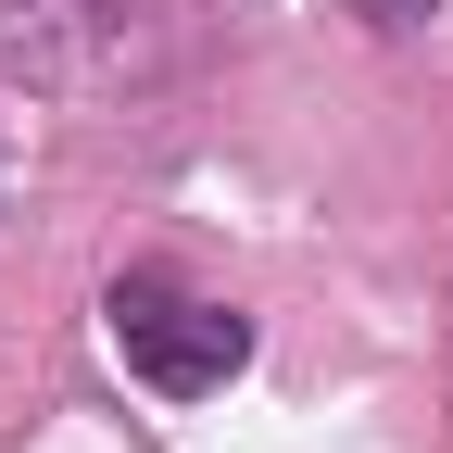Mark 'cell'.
Here are the masks:
<instances>
[{
    "label": "cell",
    "instance_id": "6da1fadb",
    "mask_svg": "<svg viewBox=\"0 0 453 453\" xmlns=\"http://www.w3.org/2000/svg\"><path fill=\"white\" fill-rule=\"evenodd\" d=\"M101 327H113V353H127L139 390H164V403H202V390H226L252 365V315H226L214 290H189V277H164V265H127L101 290Z\"/></svg>",
    "mask_w": 453,
    "mask_h": 453
},
{
    "label": "cell",
    "instance_id": "7a4b0ae2",
    "mask_svg": "<svg viewBox=\"0 0 453 453\" xmlns=\"http://www.w3.org/2000/svg\"><path fill=\"white\" fill-rule=\"evenodd\" d=\"M353 13H365V26H378V38H416V26H428V13H441V0H353Z\"/></svg>",
    "mask_w": 453,
    "mask_h": 453
}]
</instances>
